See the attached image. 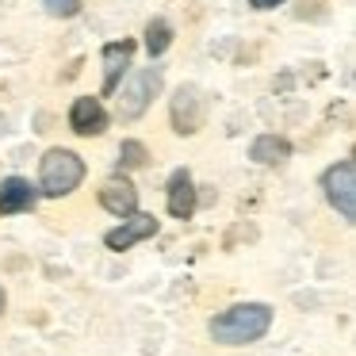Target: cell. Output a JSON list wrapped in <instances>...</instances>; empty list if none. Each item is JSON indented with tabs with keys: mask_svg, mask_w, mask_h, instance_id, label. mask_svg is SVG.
I'll return each instance as SVG.
<instances>
[{
	"mask_svg": "<svg viewBox=\"0 0 356 356\" xmlns=\"http://www.w3.org/2000/svg\"><path fill=\"white\" fill-rule=\"evenodd\" d=\"M268 330H272V307H264V302H238L211 322L215 345H253Z\"/></svg>",
	"mask_w": 356,
	"mask_h": 356,
	"instance_id": "obj_1",
	"label": "cell"
},
{
	"mask_svg": "<svg viewBox=\"0 0 356 356\" xmlns=\"http://www.w3.org/2000/svg\"><path fill=\"white\" fill-rule=\"evenodd\" d=\"M81 180H85V161H81L73 149H47V157H42V165H39L42 195L62 200V195L77 192Z\"/></svg>",
	"mask_w": 356,
	"mask_h": 356,
	"instance_id": "obj_2",
	"label": "cell"
},
{
	"mask_svg": "<svg viewBox=\"0 0 356 356\" xmlns=\"http://www.w3.org/2000/svg\"><path fill=\"white\" fill-rule=\"evenodd\" d=\"M161 70H138L131 73V81H123V92H119V115L123 119H138L146 115L149 100L161 92Z\"/></svg>",
	"mask_w": 356,
	"mask_h": 356,
	"instance_id": "obj_3",
	"label": "cell"
},
{
	"mask_svg": "<svg viewBox=\"0 0 356 356\" xmlns=\"http://www.w3.org/2000/svg\"><path fill=\"white\" fill-rule=\"evenodd\" d=\"M322 188H325V200L333 203V211H337L345 222H353L356 218V165L341 161V165H333V169H325Z\"/></svg>",
	"mask_w": 356,
	"mask_h": 356,
	"instance_id": "obj_4",
	"label": "cell"
},
{
	"mask_svg": "<svg viewBox=\"0 0 356 356\" xmlns=\"http://www.w3.org/2000/svg\"><path fill=\"white\" fill-rule=\"evenodd\" d=\"M169 115H172V131L177 134H195L203 127V92L195 85H180L172 92Z\"/></svg>",
	"mask_w": 356,
	"mask_h": 356,
	"instance_id": "obj_5",
	"label": "cell"
},
{
	"mask_svg": "<svg viewBox=\"0 0 356 356\" xmlns=\"http://www.w3.org/2000/svg\"><path fill=\"white\" fill-rule=\"evenodd\" d=\"M154 234H157V218L154 215H127L123 226H115V230L104 234V245L115 249V253H123V249L138 245V241L154 238Z\"/></svg>",
	"mask_w": 356,
	"mask_h": 356,
	"instance_id": "obj_6",
	"label": "cell"
},
{
	"mask_svg": "<svg viewBox=\"0 0 356 356\" xmlns=\"http://www.w3.org/2000/svg\"><path fill=\"white\" fill-rule=\"evenodd\" d=\"M165 203H169V215L180 218V222H188V218L195 215V180L188 169H177L169 177V184H165Z\"/></svg>",
	"mask_w": 356,
	"mask_h": 356,
	"instance_id": "obj_7",
	"label": "cell"
},
{
	"mask_svg": "<svg viewBox=\"0 0 356 356\" xmlns=\"http://www.w3.org/2000/svg\"><path fill=\"white\" fill-rule=\"evenodd\" d=\"M70 127H73V134H81V138L104 134L108 131V111H104L100 100L81 96V100H73V108H70Z\"/></svg>",
	"mask_w": 356,
	"mask_h": 356,
	"instance_id": "obj_8",
	"label": "cell"
},
{
	"mask_svg": "<svg viewBox=\"0 0 356 356\" xmlns=\"http://www.w3.org/2000/svg\"><path fill=\"white\" fill-rule=\"evenodd\" d=\"M100 207L111 211L115 218H127V215L138 211V192H134L131 180L111 177V180H104V188H100Z\"/></svg>",
	"mask_w": 356,
	"mask_h": 356,
	"instance_id": "obj_9",
	"label": "cell"
},
{
	"mask_svg": "<svg viewBox=\"0 0 356 356\" xmlns=\"http://www.w3.org/2000/svg\"><path fill=\"white\" fill-rule=\"evenodd\" d=\"M131 58H134V42L131 39L108 42V47H104V96L119 92V81H123V73L131 70Z\"/></svg>",
	"mask_w": 356,
	"mask_h": 356,
	"instance_id": "obj_10",
	"label": "cell"
},
{
	"mask_svg": "<svg viewBox=\"0 0 356 356\" xmlns=\"http://www.w3.org/2000/svg\"><path fill=\"white\" fill-rule=\"evenodd\" d=\"M35 203H39V192L31 188V180L24 177L0 180V215H19V211H31Z\"/></svg>",
	"mask_w": 356,
	"mask_h": 356,
	"instance_id": "obj_11",
	"label": "cell"
},
{
	"mask_svg": "<svg viewBox=\"0 0 356 356\" xmlns=\"http://www.w3.org/2000/svg\"><path fill=\"white\" fill-rule=\"evenodd\" d=\"M249 157H253L257 165H280L291 157V142L284 138V134H261V138L249 146Z\"/></svg>",
	"mask_w": 356,
	"mask_h": 356,
	"instance_id": "obj_12",
	"label": "cell"
},
{
	"mask_svg": "<svg viewBox=\"0 0 356 356\" xmlns=\"http://www.w3.org/2000/svg\"><path fill=\"white\" fill-rule=\"evenodd\" d=\"M169 42H172V24H169V19H149V27H146L149 58H161L165 50H169Z\"/></svg>",
	"mask_w": 356,
	"mask_h": 356,
	"instance_id": "obj_13",
	"label": "cell"
},
{
	"mask_svg": "<svg viewBox=\"0 0 356 356\" xmlns=\"http://www.w3.org/2000/svg\"><path fill=\"white\" fill-rule=\"evenodd\" d=\"M149 161V149L142 146V142H123V146H119V165H123V169H142V165Z\"/></svg>",
	"mask_w": 356,
	"mask_h": 356,
	"instance_id": "obj_14",
	"label": "cell"
},
{
	"mask_svg": "<svg viewBox=\"0 0 356 356\" xmlns=\"http://www.w3.org/2000/svg\"><path fill=\"white\" fill-rule=\"evenodd\" d=\"M42 4H47V12L58 19H73L81 12V0H42Z\"/></svg>",
	"mask_w": 356,
	"mask_h": 356,
	"instance_id": "obj_15",
	"label": "cell"
},
{
	"mask_svg": "<svg viewBox=\"0 0 356 356\" xmlns=\"http://www.w3.org/2000/svg\"><path fill=\"white\" fill-rule=\"evenodd\" d=\"M249 4H253V8H261V12H268V8H280L284 0H249Z\"/></svg>",
	"mask_w": 356,
	"mask_h": 356,
	"instance_id": "obj_16",
	"label": "cell"
},
{
	"mask_svg": "<svg viewBox=\"0 0 356 356\" xmlns=\"http://www.w3.org/2000/svg\"><path fill=\"white\" fill-rule=\"evenodd\" d=\"M4 307H8V295H4V287H0V314H4Z\"/></svg>",
	"mask_w": 356,
	"mask_h": 356,
	"instance_id": "obj_17",
	"label": "cell"
}]
</instances>
